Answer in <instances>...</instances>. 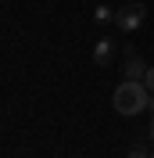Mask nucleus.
<instances>
[{
  "label": "nucleus",
  "instance_id": "7ed1b4c3",
  "mask_svg": "<svg viewBox=\"0 0 154 158\" xmlns=\"http://www.w3.org/2000/svg\"><path fill=\"white\" fill-rule=\"evenodd\" d=\"M125 79H140V83H144V76H147V65L144 61H140V54H136V50H129V54H125Z\"/></svg>",
  "mask_w": 154,
  "mask_h": 158
},
{
  "label": "nucleus",
  "instance_id": "f03ea898",
  "mask_svg": "<svg viewBox=\"0 0 154 158\" xmlns=\"http://www.w3.org/2000/svg\"><path fill=\"white\" fill-rule=\"evenodd\" d=\"M144 15H147V7H144V4L115 7V25H118L122 32H133V29H140V25H144Z\"/></svg>",
  "mask_w": 154,
  "mask_h": 158
},
{
  "label": "nucleus",
  "instance_id": "6e6552de",
  "mask_svg": "<svg viewBox=\"0 0 154 158\" xmlns=\"http://www.w3.org/2000/svg\"><path fill=\"white\" fill-rule=\"evenodd\" d=\"M147 108H151V115H154V94H151V104H147Z\"/></svg>",
  "mask_w": 154,
  "mask_h": 158
},
{
  "label": "nucleus",
  "instance_id": "f257e3e1",
  "mask_svg": "<svg viewBox=\"0 0 154 158\" xmlns=\"http://www.w3.org/2000/svg\"><path fill=\"white\" fill-rule=\"evenodd\" d=\"M151 104V90L140 83V79H122L115 90V111L118 115H140V111Z\"/></svg>",
  "mask_w": 154,
  "mask_h": 158
},
{
  "label": "nucleus",
  "instance_id": "9d476101",
  "mask_svg": "<svg viewBox=\"0 0 154 158\" xmlns=\"http://www.w3.org/2000/svg\"><path fill=\"white\" fill-rule=\"evenodd\" d=\"M151 158H154V155H151Z\"/></svg>",
  "mask_w": 154,
  "mask_h": 158
},
{
  "label": "nucleus",
  "instance_id": "20e7f679",
  "mask_svg": "<svg viewBox=\"0 0 154 158\" xmlns=\"http://www.w3.org/2000/svg\"><path fill=\"white\" fill-rule=\"evenodd\" d=\"M111 58H115V43H111V40H97L93 61H97V65H111Z\"/></svg>",
  "mask_w": 154,
  "mask_h": 158
},
{
  "label": "nucleus",
  "instance_id": "0eeeda50",
  "mask_svg": "<svg viewBox=\"0 0 154 158\" xmlns=\"http://www.w3.org/2000/svg\"><path fill=\"white\" fill-rule=\"evenodd\" d=\"M144 86L154 94V65H147V76H144Z\"/></svg>",
  "mask_w": 154,
  "mask_h": 158
},
{
  "label": "nucleus",
  "instance_id": "39448f33",
  "mask_svg": "<svg viewBox=\"0 0 154 158\" xmlns=\"http://www.w3.org/2000/svg\"><path fill=\"white\" fill-rule=\"evenodd\" d=\"M93 18H97V22H115V11H111V7H104V4H100V7L93 11Z\"/></svg>",
  "mask_w": 154,
  "mask_h": 158
},
{
  "label": "nucleus",
  "instance_id": "423d86ee",
  "mask_svg": "<svg viewBox=\"0 0 154 158\" xmlns=\"http://www.w3.org/2000/svg\"><path fill=\"white\" fill-rule=\"evenodd\" d=\"M125 158H151V155H147V148H140V144H133V148L125 151Z\"/></svg>",
  "mask_w": 154,
  "mask_h": 158
},
{
  "label": "nucleus",
  "instance_id": "1a4fd4ad",
  "mask_svg": "<svg viewBox=\"0 0 154 158\" xmlns=\"http://www.w3.org/2000/svg\"><path fill=\"white\" fill-rule=\"evenodd\" d=\"M151 140H154V118H151Z\"/></svg>",
  "mask_w": 154,
  "mask_h": 158
}]
</instances>
